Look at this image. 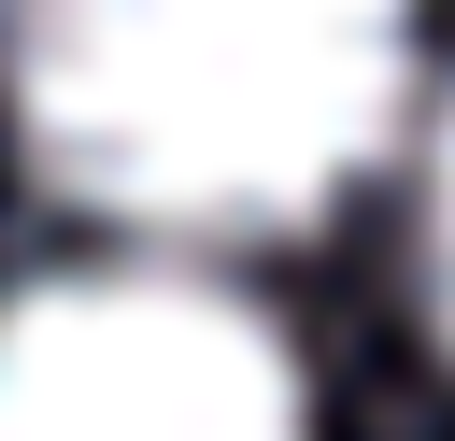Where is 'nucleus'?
<instances>
[{
    "mask_svg": "<svg viewBox=\"0 0 455 441\" xmlns=\"http://www.w3.org/2000/svg\"><path fill=\"white\" fill-rule=\"evenodd\" d=\"M398 100L412 0H14V142L114 228H313Z\"/></svg>",
    "mask_w": 455,
    "mask_h": 441,
    "instance_id": "1",
    "label": "nucleus"
},
{
    "mask_svg": "<svg viewBox=\"0 0 455 441\" xmlns=\"http://www.w3.org/2000/svg\"><path fill=\"white\" fill-rule=\"evenodd\" d=\"M0 441H299V356L213 270H43L0 299Z\"/></svg>",
    "mask_w": 455,
    "mask_h": 441,
    "instance_id": "2",
    "label": "nucleus"
},
{
    "mask_svg": "<svg viewBox=\"0 0 455 441\" xmlns=\"http://www.w3.org/2000/svg\"><path fill=\"white\" fill-rule=\"evenodd\" d=\"M427 313H441V341H455V100H441V128H427Z\"/></svg>",
    "mask_w": 455,
    "mask_h": 441,
    "instance_id": "3",
    "label": "nucleus"
}]
</instances>
